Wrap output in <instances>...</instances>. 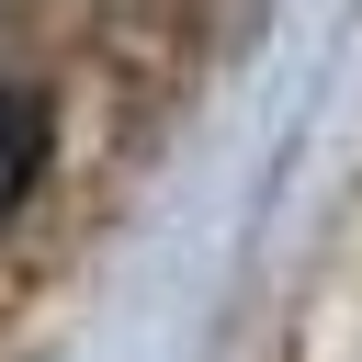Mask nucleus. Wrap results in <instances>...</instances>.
Returning <instances> with one entry per match:
<instances>
[{
    "mask_svg": "<svg viewBox=\"0 0 362 362\" xmlns=\"http://www.w3.org/2000/svg\"><path fill=\"white\" fill-rule=\"evenodd\" d=\"M45 102L23 90V79H0V226L23 215V192H34V170H45Z\"/></svg>",
    "mask_w": 362,
    "mask_h": 362,
    "instance_id": "obj_1",
    "label": "nucleus"
}]
</instances>
